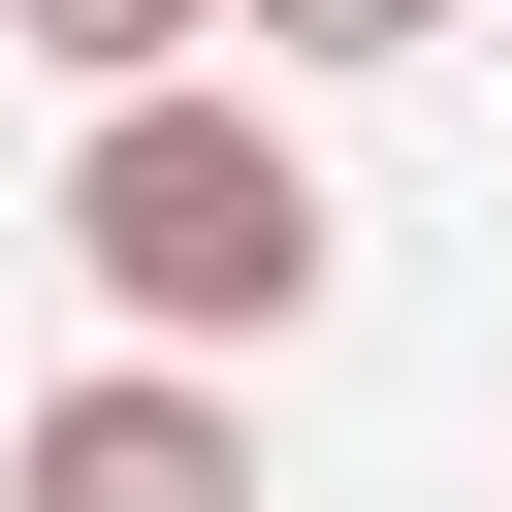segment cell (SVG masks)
Masks as SVG:
<instances>
[{
	"mask_svg": "<svg viewBox=\"0 0 512 512\" xmlns=\"http://www.w3.org/2000/svg\"><path fill=\"white\" fill-rule=\"evenodd\" d=\"M64 256L160 320V384H192V352H288V320H320V160H288L256 96H128V128L64 160Z\"/></svg>",
	"mask_w": 512,
	"mask_h": 512,
	"instance_id": "6da1fadb",
	"label": "cell"
},
{
	"mask_svg": "<svg viewBox=\"0 0 512 512\" xmlns=\"http://www.w3.org/2000/svg\"><path fill=\"white\" fill-rule=\"evenodd\" d=\"M0 512H256V416H224V384H160V352H128V384H64V416H32V448H0Z\"/></svg>",
	"mask_w": 512,
	"mask_h": 512,
	"instance_id": "7a4b0ae2",
	"label": "cell"
},
{
	"mask_svg": "<svg viewBox=\"0 0 512 512\" xmlns=\"http://www.w3.org/2000/svg\"><path fill=\"white\" fill-rule=\"evenodd\" d=\"M0 32H32V64L128 128V96H192V32H224V0H0Z\"/></svg>",
	"mask_w": 512,
	"mask_h": 512,
	"instance_id": "3957f363",
	"label": "cell"
},
{
	"mask_svg": "<svg viewBox=\"0 0 512 512\" xmlns=\"http://www.w3.org/2000/svg\"><path fill=\"white\" fill-rule=\"evenodd\" d=\"M256 32H288V64H416L448 0H256Z\"/></svg>",
	"mask_w": 512,
	"mask_h": 512,
	"instance_id": "277c9868",
	"label": "cell"
}]
</instances>
